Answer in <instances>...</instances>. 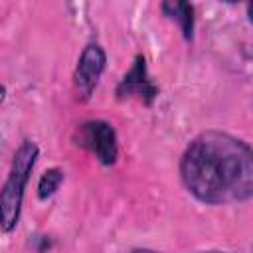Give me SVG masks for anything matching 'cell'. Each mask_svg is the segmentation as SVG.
<instances>
[{
	"instance_id": "obj_4",
	"label": "cell",
	"mask_w": 253,
	"mask_h": 253,
	"mask_svg": "<svg viewBox=\"0 0 253 253\" xmlns=\"http://www.w3.org/2000/svg\"><path fill=\"white\" fill-rule=\"evenodd\" d=\"M105 63H107V55L101 45L91 43L81 51L77 67H75V87H77L81 99H89L93 95V91L105 71Z\"/></svg>"
},
{
	"instance_id": "obj_2",
	"label": "cell",
	"mask_w": 253,
	"mask_h": 253,
	"mask_svg": "<svg viewBox=\"0 0 253 253\" xmlns=\"http://www.w3.org/2000/svg\"><path fill=\"white\" fill-rule=\"evenodd\" d=\"M38 152H40V148L36 142L24 140L14 154L8 178H6L2 192H0V229L6 233H10L20 219L24 188H26V182L32 174L34 164H36Z\"/></svg>"
},
{
	"instance_id": "obj_3",
	"label": "cell",
	"mask_w": 253,
	"mask_h": 253,
	"mask_svg": "<svg viewBox=\"0 0 253 253\" xmlns=\"http://www.w3.org/2000/svg\"><path fill=\"white\" fill-rule=\"evenodd\" d=\"M77 144L91 150L99 158V162H103V164H113L117 160V154H119L117 134H115L113 126L105 121L85 123L79 128Z\"/></svg>"
},
{
	"instance_id": "obj_6",
	"label": "cell",
	"mask_w": 253,
	"mask_h": 253,
	"mask_svg": "<svg viewBox=\"0 0 253 253\" xmlns=\"http://www.w3.org/2000/svg\"><path fill=\"white\" fill-rule=\"evenodd\" d=\"M162 10L180 22L182 26V32H184V38L186 40H192V30H194V8L188 4V2H164L162 4Z\"/></svg>"
},
{
	"instance_id": "obj_1",
	"label": "cell",
	"mask_w": 253,
	"mask_h": 253,
	"mask_svg": "<svg viewBox=\"0 0 253 253\" xmlns=\"http://www.w3.org/2000/svg\"><path fill=\"white\" fill-rule=\"evenodd\" d=\"M180 178L204 204L245 202L253 194V152L241 138L206 130L188 144L180 160Z\"/></svg>"
},
{
	"instance_id": "obj_8",
	"label": "cell",
	"mask_w": 253,
	"mask_h": 253,
	"mask_svg": "<svg viewBox=\"0 0 253 253\" xmlns=\"http://www.w3.org/2000/svg\"><path fill=\"white\" fill-rule=\"evenodd\" d=\"M132 253H160V251H152V249H144V247L140 249L138 247V249H132ZM204 253H225V251H204Z\"/></svg>"
},
{
	"instance_id": "obj_9",
	"label": "cell",
	"mask_w": 253,
	"mask_h": 253,
	"mask_svg": "<svg viewBox=\"0 0 253 253\" xmlns=\"http://www.w3.org/2000/svg\"><path fill=\"white\" fill-rule=\"evenodd\" d=\"M4 95H6V91H4V87H0V101L4 99Z\"/></svg>"
},
{
	"instance_id": "obj_7",
	"label": "cell",
	"mask_w": 253,
	"mask_h": 253,
	"mask_svg": "<svg viewBox=\"0 0 253 253\" xmlns=\"http://www.w3.org/2000/svg\"><path fill=\"white\" fill-rule=\"evenodd\" d=\"M63 182V172L59 168H49L42 174L40 184H38V198L40 200H47L49 196L55 194V190L59 188V184Z\"/></svg>"
},
{
	"instance_id": "obj_5",
	"label": "cell",
	"mask_w": 253,
	"mask_h": 253,
	"mask_svg": "<svg viewBox=\"0 0 253 253\" xmlns=\"http://www.w3.org/2000/svg\"><path fill=\"white\" fill-rule=\"evenodd\" d=\"M156 93H158L156 85H154V83L148 79V75H146L144 57L138 55V57L134 59L132 69H130V71L123 77V81L119 83L117 95H119V99H125V97H138V99H142L146 105H150V103L154 101Z\"/></svg>"
}]
</instances>
